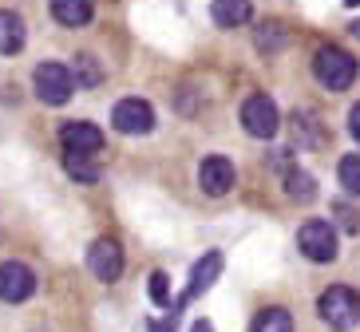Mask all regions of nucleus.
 Segmentation results:
<instances>
[{
  "label": "nucleus",
  "instance_id": "nucleus-2",
  "mask_svg": "<svg viewBox=\"0 0 360 332\" xmlns=\"http://www.w3.org/2000/svg\"><path fill=\"white\" fill-rule=\"evenodd\" d=\"M313 72H317L321 87H328V91H349V87L356 84L360 67L349 52H340V48H321V52L313 55Z\"/></svg>",
  "mask_w": 360,
  "mask_h": 332
},
{
  "label": "nucleus",
  "instance_id": "nucleus-18",
  "mask_svg": "<svg viewBox=\"0 0 360 332\" xmlns=\"http://www.w3.org/2000/svg\"><path fill=\"white\" fill-rule=\"evenodd\" d=\"M64 166H68V174H72L75 182H84V186H91L99 178L96 159H75V154H64Z\"/></svg>",
  "mask_w": 360,
  "mask_h": 332
},
{
  "label": "nucleus",
  "instance_id": "nucleus-5",
  "mask_svg": "<svg viewBox=\"0 0 360 332\" xmlns=\"http://www.w3.org/2000/svg\"><path fill=\"white\" fill-rule=\"evenodd\" d=\"M297 246H301V253H305L309 261H321V265H325V261L337 258L340 241H337V230H333V225L313 218V222H305L297 230Z\"/></svg>",
  "mask_w": 360,
  "mask_h": 332
},
{
  "label": "nucleus",
  "instance_id": "nucleus-14",
  "mask_svg": "<svg viewBox=\"0 0 360 332\" xmlns=\"http://www.w3.org/2000/svg\"><path fill=\"white\" fill-rule=\"evenodd\" d=\"M52 16L64 28H84L91 20V0H52Z\"/></svg>",
  "mask_w": 360,
  "mask_h": 332
},
{
  "label": "nucleus",
  "instance_id": "nucleus-12",
  "mask_svg": "<svg viewBox=\"0 0 360 332\" xmlns=\"http://www.w3.org/2000/svg\"><path fill=\"white\" fill-rule=\"evenodd\" d=\"M210 16L222 28H242L254 16V0H210Z\"/></svg>",
  "mask_w": 360,
  "mask_h": 332
},
{
  "label": "nucleus",
  "instance_id": "nucleus-11",
  "mask_svg": "<svg viewBox=\"0 0 360 332\" xmlns=\"http://www.w3.org/2000/svg\"><path fill=\"white\" fill-rule=\"evenodd\" d=\"M218 273H222V253H202V258L194 261V269H191V281H186V293L179 297V305L202 297V293L218 281Z\"/></svg>",
  "mask_w": 360,
  "mask_h": 332
},
{
  "label": "nucleus",
  "instance_id": "nucleus-7",
  "mask_svg": "<svg viewBox=\"0 0 360 332\" xmlns=\"http://www.w3.org/2000/svg\"><path fill=\"white\" fill-rule=\"evenodd\" d=\"M60 142H64V154L96 159L103 150V131L91 127V123H68V127H60Z\"/></svg>",
  "mask_w": 360,
  "mask_h": 332
},
{
  "label": "nucleus",
  "instance_id": "nucleus-4",
  "mask_svg": "<svg viewBox=\"0 0 360 332\" xmlns=\"http://www.w3.org/2000/svg\"><path fill=\"white\" fill-rule=\"evenodd\" d=\"M242 127L254 135V139H274L281 131V111L269 95H250L242 103Z\"/></svg>",
  "mask_w": 360,
  "mask_h": 332
},
{
  "label": "nucleus",
  "instance_id": "nucleus-6",
  "mask_svg": "<svg viewBox=\"0 0 360 332\" xmlns=\"http://www.w3.org/2000/svg\"><path fill=\"white\" fill-rule=\"evenodd\" d=\"M111 127L119 135H147L155 127V111H150L147 99H119L115 111H111Z\"/></svg>",
  "mask_w": 360,
  "mask_h": 332
},
{
  "label": "nucleus",
  "instance_id": "nucleus-22",
  "mask_svg": "<svg viewBox=\"0 0 360 332\" xmlns=\"http://www.w3.org/2000/svg\"><path fill=\"white\" fill-rule=\"evenodd\" d=\"M349 131H352V139L360 142V103L352 107V115H349Z\"/></svg>",
  "mask_w": 360,
  "mask_h": 332
},
{
  "label": "nucleus",
  "instance_id": "nucleus-24",
  "mask_svg": "<svg viewBox=\"0 0 360 332\" xmlns=\"http://www.w3.org/2000/svg\"><path fill=\"white\" fill-rule=\"evenodd\" d=\"M194 332H214V328H210V321H198V324H194Z\"/></svg>",
  "mask_w": 360,
  "mask_h": 332
},
{
  "label": "nucleus",
  "instance_id": "nucleus-9",
  "mask_svg": "<svg viewBox=\"0 0 360 332\" xmlns=\"http://www.w3.org/2000/svg\"><path fill=\"white\" fill-rule=\"evenodd\" d=\"M36 289V273L20 261H4L0 265V300H8V305H20L28 300Z\"/></svg>",
  "mask_w": 360,
  "mask_h": 332
},
{
  "label": "nucleus",
  "instance_id": "nucleus-26",
  "mask_svg": "<svg viewBox=\"0 0 360 332\" xmlns=\"http://www.w3.org/2000/svg\"><path fill=\"white\" fill-rule=\"evenodd\" d=\"M356 36H360V24H356Z\"/></svg>",
  "mask_w": 360,
  "mask_h": 332
},
{
  "label": "nucleus",
  "instance_id": "nucleus-25",
  "mask_svg": "<svg viewBox=\"0 0 360 332\" xmlns=\"http://www.w3.org/2000/svg\"><path fill=\"white\" fill-rule=\"evenodd\" d=\"M345 4H352V8H356V4H360V0H345Z\"/></svg>",
  "mask_w": 360,
  "mask_h": 332
},
{
  "label": "nucleus",
  "instance_id": "nucleus-10",
  "mask_svg": "<svg viewBox=\"0 0 360 332\" xmlns=\"http://www.w3.org/2000/svg\"><path fill=\"white\" fill-rule=\"evenodd\" d=\"M198 182H202V190L210 194V198H222V194H230L233 182H238V174H233V162L222 159V154H210V159H202Z\"/></svg>",
  "mask_w": 360,
  "mask_h": 332
},
{
  "label": "nucleus",
  "instance_id": "nucleus-15",
  "mask_svg": "<svg viewBox=\"0 0 360 332\" xmlns=\"http://www.w3.org/2000/svg\"><path fill=\"white\" fill-rule=\"evenodd\" d=\"M72 79H75V87H99V84H103V67H99V60L91 52H79V55H75Z\"/></svg>",
  "mask_w": 360,
  "mask_h": 332
},
{
  "label": "nucleus",
  "instance_id": "nucleus-16",
  "mask_svg": "<svg viewBox=\"0 0 360 332\" xmlns=\"http://www.w3.org/2000/svg\"><path fill=\"white\" fill-rule=\"evenodd\" d=\"M277 48H285V28L277 20L257 24V52L262 55H277Z\"/></svg>",
  "mask_w": 360,
  "mask_h": 332
},
{
  "label": "nucleus",
  "instance_id": "nucleus-20",
  "mask_svg": "<svg viewBox=\"0 0 360 332\" xmlns=\"http://www.w3.org/2000/svg\"><path fill=\"white\" fill-rule=\"evenodd\" d=\"M285 190L293 194L297 202H305V198H313V194H317V182H313V174H305V171H289Z\"/></svg>",
  "mask_w": 360,
  "mask_h": 332
},
{
  "label": "nucleus",
  "instance_id": "nucleus-1",
  "mask_svg": "<svg viewBox=\"0 0 360 332\" xmlns=\"http://www.w3.org/2000/svg\"><path fill=\"white\" fill-rule=\"evenodd\" d=\"M317 312H321V321H325L328 328L349 332L352 324L360 321V297L349 289V285H328V289L321 293V300H317Z\"/></svg>",
  "mask_w": 360,
  "mask_h": 332
},
{
  "label": "nucleus",
  "instance_id": "nucleus-23",
  "mask_svg": "<svg viewBox=\"0 0 360 332\" xmlns=\"http://www.w3.org/2000/svg\"><path fill=\"white\" fill-rule=\"evenodd\" d=\"M150 332H174V312H170L162 324H150Z\"/></svg>",
  "mask_w": 360,
  "mask_h": 332
},
{
  "label": "nucleus",
  "instance_id": "nucleus-19",
  "mask_svg": "<svg viewBox=\"0 0 360 332\" xmlns=\"http://www.w3.org/2000/svg\"><path fill=\"white\" fill-rule=\"evenodd\" d=\"M337 174H340V186L360 198V154H349V159H340Z\"/></svg>",
  "mask_w": 360,
  "mask_h": 332
},
{
  "label": "nucleus",
  "instance_id": "nucleus-21",
  "mask_svg": "<svg viewBox=\"0 0 360 332\" xmlns=\"http://www.w3.org/2000/svg\"><path fill=\"white\" fill-rule=\"evenodd\" d=\"M147 293H150V300L155 305H170V281H167V273H150V281H147Z\"/></svg>",
  "mask_w": 360,
  "mask_h": 332
},
{
  "label": "nucleus",
  "instance_id": "nucleus-3",
  "mask_svg": "<svg viewBox=\"0 0 360 332\" xmlns=\"http://www.w3.org/2000/svg\"><path fill=\"white\" fill-rule=\"evenodd\" d=\"M36 84V95H40V103H48V107H64L68 99L75 95V79H72V67L64 64H40L32 75Z\"/></svg>",
  "mask_w": 360,
  "mask_h": 332
},
{
  "label": "nucleus",
  "instance_id": "nucleus-17",
  "mask_svg": "<svg viewBox=\"0 0 360 332\" xmlns=\"http://www.w3.org/2000/svg\"><path fill=\"white\" fill-rule=\"evenodd\" d=\"M254 332H293V317L285 309H262L254 321Z\"/></svg>",
  "mask_w": 360,
  "mask_h": 332
},
{
  "label": "nucleus",
  "instance_id": "nucleus-13",
  "mask_svg": "<svg viewBox=\"0 0 360 332\" xmlns=\"http://www.w3.org/2000/svg\"><path fill=\"white\" fill-rule=\"evenodd\" d=\"M24 20L16 16V12L0 8V55H16L24 48Z\"/></svg>",
  "mask_w": 360,
  "mask_h": 332
},
{
  "label": "nucleus",
  "instance_id": "nucleus-8",
  "mask_svg": "<svg viewBox=\"0 0 360 332\" xmlns=\"http://www.w3.org/2000/svg\"><path fill=\"white\" fill-rule=\"evenodd\" d=\"M87 269L99 281H115L123 273V249H119L115 237H96L91 241V249H87Z\"/></svg>",
  "mask_w": 360,
  "mask_h": 332
}]
</instances>
